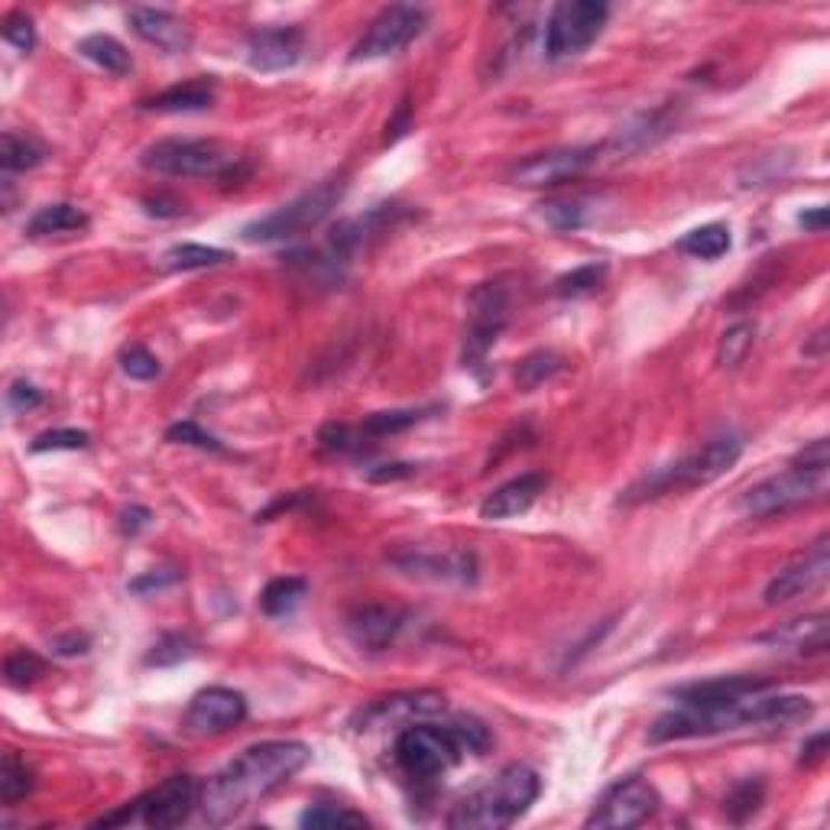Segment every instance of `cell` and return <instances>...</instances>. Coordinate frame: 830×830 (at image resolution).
I'll return each mask as SVG.
<instances>
[{
  "label": "cell",
  "mask_w": 830,
  "mask_h": 830,
  "mask_svg": "<svg viewBox=\"0 0 830 830\" xmlns=\"http://www.w3.org/2000/svg\"><path fill=\"white\" fill-rule=\"evenodd\" d=\"M305 594H308V584L303 577H276L269 581L260 594V610L266 616H286L293 613L296 606L303 604Z\"/></svg>",
  "instance_id": "32"
},
{
  "label": "cell",
  "mask_w": 830,
  "mask_h": 830,
  "mask_svg": "<svg viewBox=\"0 0 830 830\" xmlns=\"http://www.w3.org/2000/svg\"><path fill=\"white\" fill-rule=\"evenodd\" d=\"M510 322V296L500 283H481L467 296L464 367H481Z\"/></svg>",
  "instance_id": "12"
},
{
  "label": "cell",
  "mask_w": 830,
  "mask_h": 830,
  "mask_svg": "<svg viewBox=\"0 0 830 830\" xmlns=\"http://www.w3.org/2000/svg\"><path fill=\"white\" fill-rule=\"evenodd\" d=\"M303 828L312 830H325V828H367V818L350 811V808H340V804H315L308 808L303 818H299Z\"/></svg>",
  "instance_id": "39"
},
{
  "label": "cell",
  "mask_w": 830,
  "mask_h": 830,
  "mask_svg": "<svg viewBox=\"0 0 830 830\" xmlns=\"http://www.w3.org/2000/svg\"><path fill=\"white\" fill-rule=\"evenodd\" d=\"M755 691L720 704H701V708H681L672 714H662L649 727V743H672V740H694V737H720V733H740V730H779L792 727L798 720L811 718L814 704L801 694H769Z\"/></svg>",
  "instance_id": "2"
},
{
  "label": "cell",
  "mask_w": 830,
  "mask_h": 830,
  "mask_svg": "<svg viewBox=\"0 0 830 830\" xmlns=\"http://www.w3.org/2000/svg\"><path fill=\"white\" fill-rule=\"evenodd\" d=\"M445 714V698L438 691H406L393 698H379L360 711L357 730H379V727H409L418 720Z\"/></svg>",
  "instance_id": "20"
},
{
  "label": "cell",
  "mask_w": 830,
  "mask_h": 830,
  "mask_svg": "<svg viewBox=\"0 0 830 830\" xmlns=\"http://www.w3.org/2000/svg\"><path fill=\"white\" fill-rule=\"evenodd\" d=\"M127 23L134 27V33L144 39V42H150V46L169 52V56H186L191 49V42H195L189 23L182 17H176V13H169V10L134 7L127 13Z\"/></svg>",
  "instance_id": "22"
},
{
  "label": "cell",
  "mask_w": 830,
  "mask_h": 830,
  "mask_svg": "<svg viewBox=\"0 0 830 830\" xmlns=\"http://www.w3.org/2000/svg\"><path fill=\"white\" fill-rule=\"evenodd\" d=\"M52 645H56L59 655H81V652H88V636L72 633V636H59Z\"/></svg>",
  "instance_id": "53"
},
{
  "label": "cell",
  "mask_w": 830,
  "mask_h": 830,
  "mask_svg": "<svg viewBox=\"0 0 830 830\" xmlns=\"http://www.w3.org/2000/svg\"><path fill=\"white\" fill-rule=\"evenodd\" d=\"M247 720V698L234 688H205L191 698L186 711V733L191 737H221Z\"/></svg>",
  "instance_id": "19"
},
{
  "label": "cell",
  "mask_w": 830,
  "mask_h": 830,
  "mask_svg": "<svg viewBox=\"0 0 830 830\" xmlns=\"http://www.w3.org/2000/svg\"><path fill=\"white\" fill-rule=\"evenodd\" d=\"M191 652H195V645H191L189 636H182V633H169V636H162V640L156 642L150 649V655H147V665H179V662H186L191 659Z\"/></svg>",
  "instance_id": "44"
},
{
  "label": "cell",
  "mask_w": 830,
  "mask_h": 830,
  "mask_svg": "<svg viewBox=\"0 0 830 830\" xmlns=\"http://www.w3.org/2000/svg\"><path fill=\"white\" fill-rule=\"evenodd\" d=\"M542 792V779L535 769H528L523 762L506 765L503 772H496L484 789L467 794L448 818V828L457 830H500L516 824L528 808L535 804V798Z\"/></svg>",
  "instance_id": "5"
},
{
  "label": "cell",
  "mask_w": 830,
  "mask_h": 830,
  "mask_svg": "<svg viewBox=\"0 0 830 830\" xmlns=\"http://www.w3.org/2000/svg\"><path fill=\"white\" fill-rule=\"evenodd\" d=\"M755 340V325L753 322H737L733 328H727L723 332V338H720L718 347V364L723 370H737L743 360H747V354H750V347H753Z\"/></svg>",
  "instance_id": "38"
},
{
  "label": "cell",
  "mask_w": 830,
  "mask_h": 830,
  "mask_svg": "<svg viewBox=\"0 0 830 830\" xmlns=\"http://www.w3.org/2000/svg\"><path fill=\"white\" fill-rule=\"evenodd\" d=\"M42 675H46V662L39 655H33V652H27V649L13 652L3 662V679H7V684H13V688H30Z\"/></svg>",
  "instance_id": "42"
},
{
  "label": "cell",
  "mask_w": 830,
  "mask_h": 830,
  "mask_svg": "<svg viewBox=\"0 0 830 830\" xmlns=\"http://www.w3.org/2000/svg\"><path fill=\"white\" fill-rule=\"evenodd\" d=\"M755 642L769 645V649H782V652H824L830 642V616L828 613H808V616H798V620H789L762 636H755Z\"/></svg>",
  "instance_id": "24"
},
{
  "label": "cell",
  "mask_w": 830,
  "mask_h": 830,
  "mask_svg": "<svg viewBox=\"0 0 830 830\" xmlns=\"http://www.w3.org/2000/svg\"><path fill=\"white\" fill-rule=\"evenodd\" d=\"M562 367H565V360L555 350H535V354H528L526 360L516 367V386L532 393V389L545 386L549 379L559 377Z\"/></svg>",
  "instance_id": "35"
},
{
  "label": "cell",
  "mask_w": 830,
  "mask_h": 830,
  "mask_svg": "<svg viewBox=\"0 0 830 830\" xmlns=\"http://www.w3.org/2000/svg\"><path fill=\"white\" fill-rule=\"evenodd\" d=\"M78 52H81L88 62H95L98 69L111 72V76H127V72L134 69V59H130L127 46L117 42L113 37H108V33H91V37H85L78 42Z\"/></svg>",
  "instance_id": "28"
},
{
  "label": "cell",
  "mask_w": 830,
  "mask_h": 830,
  "mask_svg": "<svg viewBox=\"0 0 830 830\" xmlns=\"http://www.w3.org/2000/svg\"><path fill=\"white\" fill-rule=\"evenodd\" d=\"M422 418H425V413H418V409L374 413V415H367V418L357 425V432H360V435H367V438H386V435H396V432L413 428L415 422H422Z\"/></svg>",
  "instance_id": "40"
},
{
  "label": "cell",
  "mask_w": 830,
  "mask_h": 830,
  "mask_svg": "<svg viewBox=\"0 0 830 830\" xmlns=\"http://www.w3.org/2000/svg\"><path fill=\"white\" fill-rule=\"evenodd\" d=\"M386 562L399 574L428 584H452V587H471L481 577V562L471 549H418L406 545L386 555Z\"/></svg>",
  "instance_id": "10"
},
{
  "label": "cell",
  "mask_w": 830,
  "mask_h": 830,
  "mask_svg": "<svg viewBox=\"0 0 830 830\" xmlns=\"http://www.w3.org/2000/svg\"><path fill=\"white\" fill-rule=\"evenodd\" d=\"M659 792L640 779V775H630L616 785H610L601 801L594 804L591 818H587V828L597 830H626V828H640L645 824L655 811H659Z\"/></svg>",
  "instance_id": "13"
},
{
  "label": "cell",
  "mask_w": 830,
  "mask_h": 830,
  "mask_svg": "<svg viewBox=\"0 0 830 830\" xmlns=\"http://www.w3.org/2000/svg\"><path fill=\"white\" fill-rule=\"evenodd\" d=\"M830 491V448L824 438L811 442L792 464L740 496V513L762 520L772 513H785L801 503H814Z\"/></svg>",
  "instance_id": "4"
},
{
  "label": "cell",
  "mask_w": 830,
  "mask_h": 830,
  "mask_svg": "<svg viewBox=\"0 0 830 830\" xmlns=\"http://www.w3.org/2000/svg\"><path fill=\"white\" fill-rule=\"evenodd\" d=\"M85 227H88V215L69 201H59V205L39 208L27 225V234L30 237H59V234H78Z\"/></svg>",
  "instance_id": "27"
},
{
  "label": "cell",
  "mask_w": 830,
  "mask_h": 830,
  "mask_svg": "<svg viewBox=\"0 0 830 830\" xmlns=\"http://www.w3.org/2000/svg\"><path fill=\"white\" fill-rule=\"evenodd\" d=\"M681 254L694 260H718L730 250V227L727 225H704L694 227L691 234L681 237Z\"/></svg>",
  "instance_id": "31"
},
{
  "label": "cell",
  "mask_w": 830,
  "mask_h": 830,
  "mask_svg": "<svg viewBox=\"0 0 830 830\" xmlns=\"http://www.w3.org/2000/svg\"><path fill=\"white\" fill-rule=\"evenodd\" d=\"M425 10L422 7H409V3H393L383 7L377 17L370 20V27L364 30V37L354 42L350 59L354 62H374V59H389L399 56L406 46H413L415 39L425 33Z\"/></svg>",
  "instance_id": "11"
},
{
  "label": "cell",
  "mask_w": 830,
  "mask_h": 830,
  "mask_svg": "<svg viewBox=\"0 0 830 830\" xmlns=\"http://www.w3.org/2000/svg\"><path fill=\"white\" fill-rule=\"evenodd\" d=\"M830 571V538L821 535L804 555H798L792 565H785L769 584H765V594L762 601L765 606H782L794 601V597H804L811 594L814 587H821L828 581Z\"/></svg>",
  "instance_id": "17"
},
{
  "label": "cell",
  "mask_w": 830,
  "mask_h": 830,
  "mask_svg": "<svg viewBox=\"0 0 830 830\" xmlns=\"http://www.w3.org/2000/svg\"><path fill=\"white\" fill-rule=\"evenodd\" d=\"M798 225L804 227V230L824 234V227H828V208H811V211H801V215H798Z\"/></svg>",
  "instance_id": "54"
},
{
  "label": "cell",
  "mask_w": 830,
  "mask_h": 830,
  "mask_svg": "<svg viewBox=\"0 0 830 830\" xmlns=\"http://www.w3.org/2000/svg\"><path fill=\"white\" fill-rule=\"evenodd\" d=\"M740 454H743V438L740 435H733V432L714 435L698 452H691L675 464L659 467L655 474H645L640 484H633L630 491L620 496V503H642V500H655V496H665V493L704 487V484L723 477L740 461Z\"/></svg>",
  "instance_id": "6"
},
{
  "label": "cell",
  "mask_w": 830,
  "mask_h": 830,
  "mask_svg": "<svg viewBox=\"0 0 830 830\" xmlns=\"http://www.w3.org/2000/svg\"><path fill=\"white\" fill-rule=\"evenodd\" d=\"M147 211L156 215V218H179V215L186 211V205H182V201H176V198L156 195V198H147Z\"/></svg>",
  "instance_id": "51"
},
{
  "label": "cell",
  "mask_w": 830,
  "mask_h": 830,
  "mask_svg": "<svg viewBox=\"0 0 830 830\" xmlns=\"http://www.w3.org/2000/svg\"><path fill=\"white\" fill-rule=\"evenodd\" d=\"M406 218V211L399 205H377L357 218H344L332 227L328 234V254L332 264H350L357 254H364L374 240H379L383 234H389L393 227Z\"/></svg>",
  "instance_id": "16"
},
{
  "label": "cell",
  "mask_w": 830,
  "mask_h": 830,
  "mask_svg": "<svg viewBox=\"0 0 830 830\" xmlns=\"http://www.w3.org/2000/svg\"><path fill=\"white\" fill-rule=\"evenodd\" d=\"M33 789H37L33 765L17 753V750H7L3 753V765H0V801L7 808H13L17 801H23Z\"/></svg>",
  "instance_id": "29"
},
{
  "label": "cell",
  "mask_w": 830,
  "mask_h": 830,
  "mask_svg": "<svg viewBox=\"0 0 830 830\" xmlns=\"http://www.w3.org/2000/svg\"><path fill=\"white\" fill-rule=\"evenodd\" d=\"M39 403H42V393H39L33 383H27V379L10 383V389H7V406H10L13 413H30V409H37Z\"/></svg>",
  "instance_id": "48"
},
{
  "label": "cell",
  "mask_w": 830,
  "mask_h": 830,
  "mask_svg": "<svg viewBox=\"0 0 830 830\" xmlns=\"http://www.w3.org/2000/svg\"><path fill=\"white\" fill-rule=\"evenodd\" d=\"M198 801H201V789L191 775H169L144 798H137L134 811L147 828L166 830L186 824L191 811L198 808Z\"/></svg>",
  "instance_id": "15"
},
{
  "label": "cell",
  "mask_w": 830,
  "mask_h": 830,
  "mask_svg": "<svg viewBox=\"0 0 830 830\" xmlns=\"http://www.w3.org/2000/svg\"><path fill=\"white\" fill-rule=\"evenodd\" d=\"M762 798H765V785L759 779L740 782L733 792L727 794V814H730V821L743 824L747 818H753L755 811L762 808Z\"/></svg>",
  "instance_id": "41"
},
{
  "label": "cell",
  "mask_w": 830,
  "mask_h": 830,
  "mask_svg": "<svg viewBox=\"0 0 830 830\" xmlns=\"http://www.w3.org/2000/svg\"><path fill=\"white\" fill-rule=\"evenodd\" d=\"M42 162V147L33 144L30 137H20V134H3L0 137V166L3 172H30Z\"/></svg>",
  "instance_id": "34"
},
{
  "label": "cell",
  "mask_w": 830,
  "mask_h": 830,
  "mask_svg": "<svg viewBox=\"0 0 830 830\" xmlns=\"http://www.w3.org/2000/svg\"><path fill=\"white\" fill-rule=\"evenodd\" d=\"M166 442H172V445H191V448H201V452H221V448H225L215 435H208V432L198 428L195 422H176V425L166 432Z\"/></svg>",
  "instance_id": "46"
},
{
  "label": "cell",
  "mask_w": 830,
  "mask_h": 830,
  "mask_svg": "<svg viewBox=\"0 0 830 830\" xmlns=\"http://www.w3.org/2000/svg\"><path fill=\"white\" fill-rule=\"evenodd\" d=\"M120 370L130 379H152L159 377V360H156L152 350L134 344V347H123V350H120Z\"/></svg>",
  "instance_id": "45"
},
{
  "label": "cell",
  "mask_w": 830,
  "mask_h": 830,
  "mask_svg": "<svg viewBox=\"0 0 830 830\" xmlns=\"http://www.w3.org/2000/svg\"><path fill=\"white\" fill-rule=\"evenodd\" d=\"M3 39L10 46H17L20 52H33V46H37V27H33V20L27 13H10L3 20Z\"/></svg>",
  "instance_id": "47"
},
{
  "label": "cell",
  "mask_w": 830,
  "mask_h": 830,
  "mask_svg": "<svg viewBox=\"0 0 830 830\" xmlns=\"http://www.w3.org/2000/svg\"><path fill=\"white\" fill-rule=\"evenodd\" d=\"M828 755V733H814L804 747H801V765H818Z\"/></svg>",
  "instance_id": "52"
},
{
  "label": "cell",
  "mask_w": 830,
  "mask_h": 830,
  "mask_svg": "<svg viewBox=\"0 0 830 830\" xmlns=\"http://www.w3.org/2000/svg\"><path fill=\"white\" fill-rule=\"evenodd\" d=\"M610 7L601 0H562L552 7L545 20V56L552 62L581 56L594 39L604 33Z\"/></svg>",
  "instance_id": "9"
},
{
  "label": "cell",
  "mask_w": 830,
  "mask_h": 830,
  "mask_svg": "<svg viewBox=\"0 0 830 830\" xmlns=\"http://www.w3.org/2000/svg\"><path fill=\"white\" fill-rule=\"evenodd\" d=\"M601 156V147H565V150L535 152L510 169V182L523 189H545L562 186L567 179H577L587 172Z\"/></svg>",
  "instance_id": "14"
},
{
  "label": "cell",
  "mask_w": 830,
  "mask_h": 830,
  "mask_svg": "<svg viewBox=\"0 0 830 830\" xmlns=\"http://www.w3.org/2000/svg\"><path fill=\"white\" fill-rule=\"evenodd\" d=\"M312 759V750L303 740H266L247 747L237 759L201 789V818L211 828H227L257 808L264 798L293 782Z\"/></svg>",
  "instance_id": "1"
},
{
  "label": "cell",
  "mask_w": 830,
  "mask_h": 830,
  "mask_svg": "<svg viewBox=\"0 0 830 830\" xmlns=\"http://www.w3.org/2000/svg\"><path fill=\"white\" fill-rule=\"evenodd\" d=\"M413 626V613L403 606H386V604H367L357 606L347 613L344 630L350 642L364 652H386L396 642L406 636V630Z\"/></svg>",
  "instance_id": "18"
},
{
  "label": "cell",
  "mask_w": 830,
  "mask_h": 830,
  "mask_svg": "<svg viewBox=\"0 0 830 830\" xmlns=\"http://www.w3.org/2000/svg\"><path fill=\"white\" fill-rule=\"evenodd\" d=\"M669 134V120L665 113H645L636 123H630L626 130L616 134V140L610 144L616 152H640L652 147L655 140H662Z\"/></svg>",
  "instance_id": "33"
},
{
  "label": "cell",
  "mask_w": 830,
  "mask_h": 830,
  "mask_svg": "<svg viewBox=\"0 0 830 830\" xmlns=\"http://www.w3.org/2000/svg\"><path fill=\"white\" fill-rule=\"evenodd\" d=\"M234 257L221 247H205V244H176L162 254V269L169 273H189V269H208V266L230 264Z\"/></svg>",
  "instance_id": "30"
},
{
  "label": "cell",
  "mask_w": 830,
  "mask_h": 830,
  "mask_svg": "<svg viewBox=\"0 0 830 830\" xmlns=\"http://www.w3.org/2000/svg\"><path fill=\"white\" fill-rule=\"evenodd\" d=\"M211 105H215V81H208V78H195V81H186V85H172V88L159 91L150 101H144V108L156 113L208 111Z\"/></svg>",
  "instance_id": "26"
},
{
  "label": "cell",
  "mask_w": 830,
  "mask_h": 830,
  "mask_svg": "<svg viewBox=\"0 0 830 830\" xmlns=\"http://www.w3.org/2000/svg\"><path fill=\"white\" fill-rule=\"evenodd\" d=\"M344 179H325L315 189L303 191L299 198L286 201L283 208L269 211L266 218H257L254 225L244 227V240L250 244H279V240H293L303 237L308 230L328 221V215L335 211L344 198Z\"/></svg>",
  "instance_id": "8"
},
{
  "label": "cell",
  "mask_w": 830,
  "mask_h": 830,
  "mask_svg": "<svg viewBox=\"0 0 830 830\" xmlns=\"http://www.w3.org/2000/svg\"><path fill=\"white\" fill-rule=\"evenodd\" d=\"M152 513L147 506H130V510H123L120 513V532L123 535H140L144 528L150 526Z\"/></svg>",
  "instance_id": "50"
},
{
  "label": "cell",
  "mask_w": 830,
  "mask_h": 830,
  "mask_svg": "<svg viewBox=\"0 0 830 830\" xmlns=\"http://www.w3.org/2000/svg\"><path fill=\"white\" fill-rule=\"evenodd\" d=\"M179 581H182L179 571H152V574H144V577L130 581V591H134V594H152V591L172 587V584H179Z\"/></svg>",
  "instance_id": "49"
},
{
  "label": "cell",
  "mask_w": 830,
  "mask_h": 830,
  "mask_svg": "<svg viewBox=\"0 0 830 830\" xmlns=\"http://www.w3.org/2000/svg\"><path fill=\"white\" fill-rule=\"evenodd\" d=\"M415 474V464H386L383 471H374L370 481H396V477H409Z\"/></svg>",
  "instance_id": "55"
},
{
  "label": "cell",
  "mask_w": 830,
  "mask_h": 830,
  "mask_svg": "<svg viewBox=\"0 0 830 830\" xmlns=\"http://www.w3.org/2000/svg\"><path fill=\"white\" fill-rule=\"evenodd\" d=\"M144 169L176 179H230L247 172L244 156L221 140L205 137H169L156 140L140 156Z\"/></svg>",
  "instance_id": "7"
},
{
  "label": "cell",
  "mask_w": 830,
  "mask_h": 830,
  "mask_svg": "<svg viewBox=\"0 0 830 830\" xmlns=\"http://www.w3.org/2000/svg\"><path fill=\"white\" fill-rule=\"evenodd\" d=\"M606 279V264H584L577 269H571L565 276L555 279V293L562 299H584V296H594Z\"/></svg>",
  "instance_id": "37"
},
{
  "label": "cell",
  "mask_w": 830,
  "mask_h": 830,
  "mask_svg": "<svg viewBox=\"0 0 830 830\" xmlns=\"http://www.w3.org/2000/svg\"><path fill=\"white\" fill-rule=\"evenodd\" d=\"M549 487V477L538 474V471H528V474H520L513 481H506L503 487L496 491L481 503V520H513V516H523L528 513L538 496Z\"/></svg>",
  "instance_id": "23"
},
{
  "label": "cell",
  "mask_w": 830,
  "mask_h": 830,
  "mask_svg": "<svg viewBox=\"0 0 830 830\" xmlns=\"http://www.w3.org/2000/svg\"><path fill=\"white\" fill-rule=\"evenodd\" d=\"M491 747V733L481 720L457 718L452 723H409L399 730L393 743L396 765L415 779L432 782L454 769L464 753H484Z\"/></svg>",
  "instance_id": "3"
},
{
  "label": "cell",
  "mask_w": 830,
  "mask_h": 830,
  "mask_svg": "<svg viewBox=\"0 0 830 830\" xmlns=\"http://www.w3.org/2000/svg\"><path fill=\"white\" fill-rule=\"evenodd\" d=\"M305 52V33L299 27H266L247 37V62L254 72H286Z\"/></svg>",
  "instance_id": "21"
},
{
  "label": "cell",
  "mask_w": 830,
  "mask_h": 830,
  "mask_svg": "<svg viewBox=\"0 0 830 830\" xmlns=\"http://www.w3.org/2000/svg\"><path fill=\"white\" fill-rule=\"evenodd\" d=\"M775 688L772 679H753V675H723V679L694 681V684H681L672 691V698L681 708H701V704H720V701H733L743 694H755Z\"/></svg>",
  "instance_id": "25"
},
{
  "label": "cell",
  "mask_w": 830,
  "mask_h": 830,
  "mask_svg": "<svg viewBox=\"0 0 830 830\" xmlns=\"http://www.w3.org/2000/svg\"><path fill=\"white\" fill-rule=\"evenodd\" d=\"M88 432H78V428H52V432H42L33 438V452H81L88 448Z\"/></svg>",
  "instance_id": "43"
},
{
  "label": "cell",
  "mask_w": 830,
  "mask_h": 830,
  "mask_svg": "<svg viewBox=\"0 0 830 830\" xmlns=\"http://www.w3.org/2000/svg\"><path fill=\"white\" fill-rule=\"evenodd\" d=\"M538 218L555 230H581L591 221V211L581 198H552L538 205Z\"/></svg>",
  "instance_id": "36"
}]
</instances>
